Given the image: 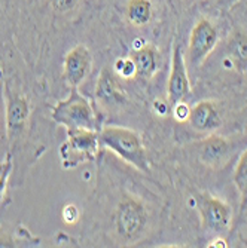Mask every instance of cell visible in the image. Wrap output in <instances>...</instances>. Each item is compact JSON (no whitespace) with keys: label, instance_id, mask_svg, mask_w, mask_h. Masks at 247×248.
I'll return each instance as SVG.
<instances>
[{"label":"cell","instance_id":"52a82bcc","mask_svg":"<svg viewBox=\"0 0 247 248\" xmlns=\"http://www.w3.org/2000/svg\"><path fill=\"white\" fill-rule=\"evenodd\" d=\"M198 208L203 220L204 228L216 233H222L230 228L231 223V210L219 198L204 195L198 201Z\"/></svg>","mask_w":247,"mask_h":248},{"label":"cell","instance_id":"4fadbf2b","mask_svg":"<svg viewBox=\"0 0 247 248\" xmlns=\"http://www.w3.org/2000/svg\"><path fill=\"white\" fill-rule=\"evenodd\" d=\"M132 61L136 64V73L143 79H150L155 72L158 70V52L152 45H142L134 48Z\"/></svg>","mask_w":247,"mask_h":248},{"label":"cell","instance_id":"ba28073f","mask_svg":"<svg viewBox=\"0 0 247 248\" xmlns=\"http://www.w3.org/2000/svg\"><path fill=\"white\" fill-rule=\"evenodd\" d=\"M93 67V55L83 45L73 46L64 57V79L72 88H79Z\"/></svg>","mask_w":247,"mask_h":248},{"label":"cell","instance_id":"9c48e42d","mask_svg":"<svg viewBox=\"0 0 247 248\" xmlns=\"http://www.w3.org/2000/svg\"><path fill=\"white\" fill-rule=\"evenodd\" d=\"M29 115H30L29 101L19 94L8 93L6 104H5V119H6V139L11 144L26 129Z\"/></svg>","mask_w":247,"mask_h":248},{"label":"cell","instance_id":"7a4b0ae2","mask_svg":"<svg viewBox=\"0 0 247 248\" xmlns=\"http://www.w3.org/2000/svg\"><path fill=\"white\" fill-rule=\"evenodd\" d=\"M52 119L66 126V129H93L100 131L96 111L79 91L78 88H72L69 97L58 101L52 111Z\"/></svg>","mask_w":247,"mask_h":248},{"label":"cell","instance_id":"e0dca14e","mask_svg":"<svg viewBox=\"0 0 247 248\" xmlns=\"http://www.w3.org/2000/svg\"><path fill=\"white\" fill-rule=\"evenodd\" d=\"M115 69L118 70V73L122 76V78H127V79H131L134 78L137 73H136V64H134L132 58H121L115 62Z\"/></svg>","mask_w":247,"mask_h":248},{"label":"cell","instance_id":"6da1fadb","mask_svg":"<svg viewBox=\"0 0 247 248\" xmlns=\"http://www.w3.org/2000/svg\"><path fill=\"white\" fill-rule=\"evenodd\" d=\"M100 147L116 153L121 159L142 172H149L148 155L140 135L124 126H104L99 131Z\"/></svg>","mask_w":247,"mask_h":248},{"label":"cell","instance_id":"7402d4cb","mask_svg":"<svg viewBox=\"0 0 247 248\" xmlns=\"http://www.w3.org/2000/svg\"><path fill=\"white\" fill-rule=\"evenodd\" d=\"M153 110H155L158 115L165 116V115L168 113L170 107H168V104H167V103H164V101H155V103H153Z\"/></svg>","mask_w":247,"mask_h":248},{"label":"cell","instance_id":"2e32d148","mask_svg":"<svg viewBox=\"0 0 247 248\" xmlns=\"http://www.w3.org/2000/svg\"><path fill=\"white\" fill-rule=\"evenodd\" d=\"M234 183L241 193V205H247V150L241 155L234 171Z\"/></svg>","mask_w":247,"mask_h":248},{"label":"cell","instance_id":"9a60e30c","mask_svg":"<svg viewBox=\"0 0 247 248\" xmlns=\"http://www.w3.org/2000/svg\"><path fill=\"white\" fill-rule=\"evenodd\" d=\"M228 54L231 62L240 70L247 69V34L234 30L228 40Z\"/></svg>","mask_w":247,"mask_h":248},{"label":"cell","instance_id":"5bb4252c","mask_svg":"<svg viewBox=\"0 0 247 248\" xmlns=\"http://www.w3.org/2000/svg\"><path fill=\"white\" fill-rule=\"evenodd\" d=\"M153 14L150 0H128L125 6V16L134 27H143L149 24Z\"/></svg>","mask_w":247,"mask_h":248},{"label":"cell","instance_id":"3957f363","mask_svg":"<svg viewBox=\"0 0 247 248\" xmlns=\"http://www.w3.org/2000/svg\"><path fill=\"white\" fill-rule=\"evenodd\" d=\"M99 150V131L69 129L67 131V140L60 147L63 167L72 168L83 162L94 161Z\"/></svg>","mask_w":247,"mask_h":248},{"label":"cell","instance_id":"ffe728a7","mask_svg":"<svg viewBox=\"0 0 247 248\" xmlns=\"http://www.w3.org/2000/svg\"><path fill=\"white\" fill-rule=\"evenodd\" d=\"M6 139V119H5V106L0 101V143Z\"/></svg>","mask_w":247,"mask_h":248},{"label":"cell","instance_id":"d6986e66","mask_svg":"<svg viewBox=\"0 0 247 248\" xmlns=\"http://www.w3.org/2000/svg\"><path fill=\"white\" fill-rule=\"evenodd\" d=\"M52 2V6L57 9V11H61V12H66V11H70L73 9L79 0H51Z\"/></svg>","mask_w":247,"mask_h":248},{"label":"cell","instance_id":"277c9868","mask_svg":"<svg viewBox=\"0 0 247 248\" xmlns=\"http://www.w3.org/2000/svg\"><path fill=\"white\" fill-rule=\"evenodd\" d=\"M148 223V214L140 201L132 196H125L116 208L115 224L116 232L127 241L137 239Z\"/></svg>","mask_w":247,"mask_h":248},{"label":"cell","instance_id":"30bf717a","mask_svg":"<svg viewBox=\"0 0 247 248\" xmlns=\"http://www.w3.org/2000/svg\"><path fill=\"white\" fill-rule=\"evenodd\" d=\"M189 125L198 132H212L217 129L222 119L212 101H199L189 111Z\"/></svg>","mask_w":247,"mask_h":248},{"label":"cell","instance_id":"44dd1931","mask_svg":"<svg viewBox=\"0 0 247 248\" xmlns=\"http://www.w3.org/2000/svg\"><path fill=\"white\" fill-rule=\"evenodd\" d=\"M11 168H12V165H11L9 168H6L5 172H3L2 175H0V201H2V198H3V195H5V192H6V186H8V178H9Z\"/></svg>","mask_w":247,"mask_h":248},{"label":"cell","instance_id":"5b68a950","mask_svg":"<svg viewBox=\"0 0 247 248\" xmlns=\"http://www.w3.org/2000/svg\"><path fill=\"white\" fill-rule=\"evenodd\" d=\"M217 40H219V34H217L216 27L209 19L201 18L194 26L191 36H189V45H188L189 64L195 67L203 64L204 60L216 48Z\"/></svg>","mask_w":247,"mask_h":248},{"label":"cell","instance_id":"7c38bea8","mask_svg":"<svg viewBox=\"0 0 247 248\" xmlns=\"http://www.w3.org/2000/svg\"><path fill=\"white\" fill-rule=\"evenodd\" d=\"M230 152V144L223 137H217V135H212L207 140L203 141L199 147V159L206 165L216 167L227 157Z\"/></svg>","mask_w":247,"mask_h":248},{"label":"cell","instance_id":"8992f818","mask_svg":"<svg viewBox=\"0 0 247 248\" xmlns=\"http://www.w3.org/2000/svg\"><path fill=\"white\" fill-rule=\"evenodd\" d=\"M189 93H191V83L188 78L185 57L181 45H174L173 58H171V73L167 85L168 101L171 103V106L179 101H185Z\"/></svg>","mask_w":247,"mask_h":248},{"label":"cell","instance_id":"8fae6325","mask_svg":"<svg viewBox=\"0 0 247 248\" xmlns=\"http://www.w3.org/2000/svg\"><path fill=\"white\" fill-rule=\"evenodd\" d=\"M96 98L101 104H124L127 101V97L124 91L116 83L115 78L112 76L109 69H103L99 75L97 85H96Z\"/></svg>","mask_w":247,"mask_h":248},{"label":"cell","instance_id":"603a6c76","mask_svg":"<svg viewBox=\"0 0 247 248\" xmlns=\"http://www.w3.org/2000/svg\"><path fill=\"white\" fill-rule=\"evenodd\" d=\"M209 247H220V248H225L227 247V242L223 241L222 238H216L214 241H212L210 242V245Z\"/></svg>","mask_w":247,"mask_h":248},{"label":"cell","instance_id":"cb8c5ba5","mask_svg":"<svg viewBox=\"0 0 247 248\" xmlns=\"http://www.w3.org/2000/svg\"><path fill=\"white\" fill-rule=\"evenodd\" d=\"M11 165H12V164H11V161H6L5 164L0 165V175H2V174L5 172V170H6V168H9Z\"/></svg>","mask_w":247,"mask_h":248},{"label":"cell","instance_id":"ac0fdd59","mask_svg":"<svg viewBox=\"0 0 247 248\" xmlns=\"http://www.w3.org/2000/svg\"><path fill=\"white\" fill-rule=\"evenodd\" d=\"M189 111H191V108L188 107V104L185 101H179V103L173 104V115L177 121H188Z\"/></svg>","mask_w":247,"mask_h":248}]
</instances>
